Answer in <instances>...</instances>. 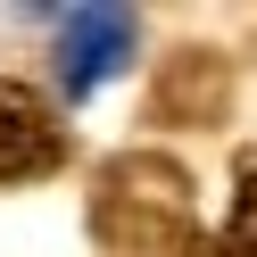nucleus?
I'll return each instance as SVG.
<instances>
[{
	"label": "nucleus",
	"mask_w": 257,
	"mask_h": 257,
	"mask_svg": "<svg viewBox=\"0 0 257 257\" xmlns=\"http://www.w3.org/2000/svg\"><path fill=\"white\" fill-rule=\"evenodd\" d=\"M67 166V124L34 83H0V191Z\"/></svg>",
	"instance_id": "obj_2"
},
{
	"label": "nucleus",
	"mask_w": 257,
	"mask_h": 257,
	"mask_svg": "<svg viewBox=\"0 0 257 257\" xmlns=\"http://www.w3.org/2000/svg\"><path fill=\"white\" fill-rule=\"evenodd\" d=\"M150 116L158 124H216L224 116V67H216V50H174L166 75H158V91H150Z\"/></svg>",
	"instance_id": "obj_3"
},
{
	"label": "nucleus",
	"mask_w": 257,
	"mask_h": 257,
	"mask_svg": "<svg viewBox=\"0 0 257 257\" xmlns=\"http://www.w3.org/2000/svg\"><path fill=\"white\" fill-rule=\"evenodd\" d=\"M91 240L108 257H183L199 240L191 174L166 150H116L91 174Z\"/></svg>",
	"instance_id": "obj_1"
},
{
	"label": "nucleus",
	"mask_w": 257,
	"mask_h": 257,
	"mask_svg": "<svg viewBox=\"0 0 257 257\" xmlns=\"http://www.w3.org/2000/svg\"><path fill=\"white\" fill-rule=\"evenodd\" d=\"M224 257H257V158H240V191H232V216H224Z\"/></svg>",
	"instance_id": "obj_5"
},
{
	"label": "nucleus",
	"mask_w": 257,
	"mask_h": 257,
	"mask_svg": "<svg viewBox=\"0 0 257 257\" xmlns=\"http://www.w3.org/2000/svg\"><path fill=\"white\" fill-rule=\"evenodd\" d=\"M124 50H133V17H124V9H75V17H67V58H75L67 83L75 91H91Z\"/></svg>",
	"instance_id": "obj_4"
}]
</instances>
